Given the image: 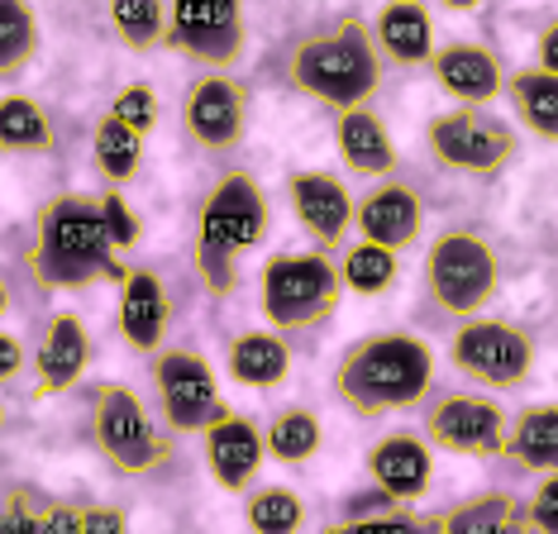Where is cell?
Masks as SVG:
<instances>
[{"label":"cell","mask_w":558,"mask_h":534,"mask_svg":"<svg viewBox=\"0 0 558 534\" xmlns=\"http://www.w3.org/2000/svg\"><path fill=\"white\" fill-rule=\"evenodd\" d=\"M335 144H339V158H344L349 172L359 177H391L397 172V138L383 120H377L367 106H353V110H339L335 120Z\"/></svg>","instance_id":"cell-22"},{"label":"cell","mask_w":558,"mask_h":534,"mask_svg":"<svg viewBox=\"0 0 558 534\" xmlns=\"http://www.w3.org/2000/svg\"><path fill=\"white\" fill-rule=\"evenodd\" d=\"M287 201H291V210H296L301 229L315 239V248H339L344 234L353 229V215H359L349 186L339 182L335 172H320V168L291 172L287 177Z\"/></svg>","instance_id":"cell-16"},{"label":"cell","mask_w":558,"mask_h":534,"mask_svg":"<svg viewBox=\"0 0 558 534\" xmlns=\"http://www.w3.org/2000/svg\"><path fill=\"white\" fill-rule=\"evenodd\" d=\"M0 144L10 153H53L58 148L53 120L44 114L39 100H29V96L0 100Z\"/></svg>","instance_id":"cell-29"},{"label":"cell","mask_w":558,"mask_h":534,"mask_svg":"<svg viewBox=\"0 0 558 534\" xmlns=\"http://www.w3.org/2000/svg\"><path fill=\"white\" fill-rule=\"evenodd\" d=\"M24 267L44 291H82L130 277L100 215V196H82V191H62L39 206L29 244H24Z\"/></svg>","instance_id":"cell-1"},{"label":"cell","mask_w":558,"mask_h":534,"mask_svg":"<svg viewBox=\"0 0 558 534\" xmlns=\"http://www.w3.org/2000/svg\"><path fill=\"white\" fill-rule=\"evenodd\" d=\"M515 120L544 144H558V72L549 68H520L506 76Z\"/></svg>","instance_id":"cell-26"},{"label":"cell","mask_w":558,"mask_h":534,"mask_svg":"<svg viewBox=\"0 0 558 534\" xmlns=\"http://www.w3.org/2000/svg\"><path fill=\"white\" fill-rule=\"evenodd\" d=\"M20 367H24V349H20V339L5 329V335H0V381H15Z\"/></svg>","instance_id":"cell-41"},{"label":"cell","mask_w":558,"mask_h":534,"mask_svg":"<svg viewBox=\"0 0 558 534\" xmlns=\"http://www.w3.org/2000/svg\"><path fill=\"white\" fill-rule=\"evenodd\" d=\"M429 381H435V349L421 335H405V329L353 339L335 363L339 401L363 420L411 411L415 401H425Z\"/></svg>","instance_id":"cell-3"},{"label":"cell","mask_w":558,"mask_h":534,"mask_svg":"<svg viewBox=\"0 0 558 534\" xmlns=\"http://www.w3.org/2000/svg\"><path fill=\"white\" fill-rule=\"evenodd\" d=\"M344 291V272L329 258V248L277 253L263 267V315L282 335H306V329L329 325Z\"/></svg>","instance_id":"cell-5"},{"label":"cell","mask_w":558,"mask_h":534,"mask_svg":"<svg viewBox=\"0 0 558 534\" xmlns=\"http://www.w3.org/2000/svg\"><path fill=\"white\" fill-rule=\"evenodd\" d=\"M154 391H158V411L162 425L172 435H206V425L225 411L220 381L215 367L192 349H162L154 353Z\"/></svg>","instance_id":"cell-11"},{"label":"cell","mask_w":558,"mask_h":534,"mask_svg":"<svg viewBox=\"0 0 558 534\" xmlns=\"http://www.w3.org/2000/svg\"><path fill=\"white\" fill-rule=\"evenodd\" d=\"M172 325V296L162 287L154 267H130L120 282V305H116V329L134 353H158Z\"/></svg>","instance_id":"cell-17"},{"label":"cell","mask_w":558,"mask_h":534,"mask_svg":"<svg viewBox=\"0 0 558 534\" xmlns=\"http://www.w3.org/2000/svg\"><path fill=\"white\" fill-rule=\"evenodd\" d=\"M100 215H106V229H110V239H116L120 253L138 244L144 224H138V210L124 201V186H106V191H100Z\"/></svg>","instance_id":"cell-36"},{"label":"cell","mask_w":558,"mask_h":534,"mask_svg":"<svg viewBox=\"0 0 558 534\" xmlns=\"http://www.w3.org/2000/svg\"><path fill=\"white\" fill-rule=\"evenodd\" d=\"M339 272H344V287L353 291V296H383V291L397 287L401 258H397V248H383V244H367V239H359V244L344 253Z\"/></svg>","instance_id":"cell-30"},{"label":"cell","mask_w":558,"mask_h":534,"mask_svg":"<svg viewBox=\"0 0 558 534\" xmlns=\"http://www.w3.org/2000/svg\"><path fill=\"white\" fill-rule=\"evenodd\" d=\"M444 534H530V506L511 491H477L439 511Z\"/></svg>","instance_id":"cell-24"},{"label":"cell","mask_w":558,"mask_h":534,"mask_svg":"<svg viewBox=\"0 0 558 534\" xmlns=\"http://www.w3.org/2000/svg\"><path fill=\"white\" fill-rule=\"evenodd\" d=\"M525 506H530V525L539 534H558V473H544V482Z\"/></svg>","instance_id":"cell-38"},{"label":"cell","mask_w":558,"mask_h":534,"mask_svg":"<svg viewBox=\"0 0 558 534\" xmlns=\"http://www.w3.org/2000/svg\"><path fill=\"white\" fill-rule=\"evenodd\" d=\"M425 144H429V158H435L444 172L492 177L520 153V134L487 106H459V110H444L429 120Z\"/></svg>","instance_id":"cell-8"},{"label":"cell","mask_w":558,"mask_h":534,"mask_svg":"<svg viewBox=\"0 0 558 534\" xmlns=\"http://www.w3.org/2000/svg\"><path fill=\"white\" fill-rule=\"evenodd\" d=\"M110 29L130 53H148V48L168 44V20L172 0H106Z\"/></svg>","instance_id":"cell-28"},{"label":"cell","mask_w":558,"mask_h":534,"mask_svg":"<svg viewBox=\"0 0 558 534\" xmlns=\"http://www.w3.org/2000/svg\"><path fill=\"white\" fill-rule=\"evenodd\" d=\"M34 48H39V24H34L29 0H0V72L5 82L24 72Z\"/></svg>","instance_id":"cell-33"},{"label":"cell","mask_w":558,"mask_h":534,"mask_svg":"<svg viewBox=\"0 0 558 534\" xmlns=\"http://www.w3.org/2000/svg\"><path fill=\"white\" fill-rule=\"evenodd\" d=\"M501 458L525 468V473H558V401L525 405V411L511 420Z\"/></svg>","instance_id":"cell-25"},{"label":"cell","mask_w":558,"mask_h":534,"mask_svg":"<svg viewBox=\"0 0 558 534\" xmlns=\"http://www.w3.org/2000/svg\"><path fill=\"white\" fill-rule=\"evenodd\" d=\"M48 506H53V496H44L29 482H10L5 511H0V534H48Z\"/></svg>","instance_id":"cell-35"},{"label":"cell","mask_w":558,"mask_h":534,"mask_svg":"<svg viewBox=\"0 0 558 534\" xmlns=\"http://www.w3.org/2000/svg\"><path fill=\"white\" fill-rule=\"evenodd\" d=\"M501 287V258L482 234L453 229L439 234L425 258V296L453 320H473Z\"/></svg>","instance_id":"cell-7"},{"label":"cell","mask_w":558,"mask_h":534,"mask_svg":"<svg viewBox=\"0 0 558 534\" xmlns=\"http://www.w3.org/2000/svg\"><path fill=\"white\" fill-rule=\"evenodd\" d=\"M244 520L253 534H296L306 525V506L291 487H258L244 501Z\"/></svg>","instance_id":"cell-32"},{"label":"cell","mask_w":558,"mask_h":534,"mask_svg":"<svg viewBox=\"0 0 558 534\" xmlns=\"http://www.w3.org/2000/svg\"><path fill=\"white\" fill-rule=\"evenodd\" d=\"M172 429L148 415L138 391L106 381L92 397V444L116 473L124 477H148L162 463H172Z\"/></svg>","instance_id":"cell-6"},{"label":"cell","mask_w":558,"mask_h":534,"mask_svg":"<svg viewBox=\"0 0 558 534\" xmlns=\"http://www.w3.org/2000/svg\"><path fill=\"white\" fill-rule=\"evenodd\" d=\"M86 534H130V515L120 506H86Z\"/></svg>","instance_id":"cell-40"},{"label":"cell","mask_w":558,"mask_h":534,"mask_svg":"<svg viewBox=\"0 0 558 534\" xmlns=\"http://www.w3.org/2000/svg\"><path fill=\"white\" fill-rule=\"evenodd\" d=\"M429 76L459 106H487V100H497L506 92L501 58L482 44H439V53L429 58Z\"/></svg>","instance_id":"cell-19"},{"label":"cell","mask_w":558,"mask_h":534,"mask_svg":"<svg viewBox=\"0 0 558 534\" xmlns=\"http://www.w3.org/2000/svg\"><path fill=\"white\" fill-rule=\"evenodd\" d=\"M225 367H230V377L239 387H253V391L282 387L291 373V343L282 329H248V335L230 339Z\"/></svg>","instance_id":"cell-23"},{"label":"cell","mask_w":558,"mask_h":534,"mask_svg":"<svg viewBox=\"0 0 558 534\" xmlns=\"http://www.w3.org/2000/svg\"><path fill=\"white\" fill-rule=\"evenodd\" d=\"M201 72H230L248 48V0H172L168 44Z\"/></svg>","instance_id":"cell-9"},{"label":"cell","mask_w":558,"mask_h":534,"mask_svg":"<svg viewBox=\"0 0 558 534\" xmlns=\"http://www.w3.org/2000/svg\"><path fill=\"white\" fill-rule=\"evenodd\" d=\"M92 367V335L72 311H58L48 320V335L39 343V359H34V397H62L82 381V373Z\"/></svg>","instance_id":"cell-20"},{"label":"cell","mask_w":558,"mask_h":534,"mask_svg":"<svg viewBox=\"0 0 558 534\" xmlns=\"http://www.w3.org/2000/svg\"><path fill=\"white\" fill-rule=\"evenodd\" d=\"M120 114L124 124H134L138 134H148L158 124V96L148 92V86H124V92L116 96V106H110Z\"/></svg>","instance_id":"cell-37"},{"label":"cell","mask_w":558,"mask_h":534,"mask_svg":"<svg viewBox=\"0 0 558 534\" xmlns=\"http://www.w3.org/2000/svg\"><path fill=\"white\" fill-rule=\"evenodd\" d=\"M353 229L367 244L383 248H411L425 229V201L421 191L401 177H377L373 186L359 196V215H353Z\"/></svg>","instance_id":"cell-14"},{"label":"cell","mask_w":558,"mask_h":534,"mask_svg":"<svg viewBox=\"0 0 558 534\" xmlns=\"http://www.w3.org/2000/svg\"><path fill=\"white\" fill-rule=\"evenodd\" d=\"M506 435H511L506 411L492 397H477V391L439 397L425 420V439L435 444V449L459 453V458H501Z\"/></svg>","instance_id":"cell-12"},{"label":"cell","mask_w":558,"mask_h":534,"mask_svg":"<svg viewBox=\"0 0 558 534\" xmlns=\"http://www.w3.org/2000/svg\"><path fill=\"white\" fill-rule=\"evenodd\" d=\"M201 444H206V468H210L215 487L234 491V496L253 487L263 458H268V435H263L248 415H239L234 405H225V411L210 420Z\"/></svg>","instance_id":"cell-15"},{"label":"cell","mask_w":558,"mask_h":534,"mask_svg":"<svg viewBox=\"0 0 558 534\" xmlns=\"http://www.w3.org/2000/svg\"><path fill=\"white\" fill-rule=\"evenodd\" d=\"M144 138L134 124H124L116 110H106L92 130V158H96V172L106 177L110 186H130L138 168H144Z\"/></svg>","instance_id":"cell-27"},{"label":"cell","mask_w":558,"mask_h":534,"mask_svg":"<svg viewBox=\"0 0 558 534\" xmlns=\"http://www.w3.org/2000/svg\"><path fill=\"white\" fill-rule=\"evenodd\" d=\"M367 477L373 487L397 506L421 501L435 482V453H429V439L421 435H387L367 449Z\"/></svg>","instance_id":"cell-18"},{"label":"cell","mask_w":558,"mask_h":534,"mask_svg":"<svg viewBox=\"0 0 558 534\" xmlns=\"http://www.w3.org/2000/svg\"><path fill=\"white\" fill-rule=\"evenodd\" d=\"M48 534H86V506L53 501L48 506Z\"/></svg>","instance_id":"cell-39"},{"label":"cell","mask_w":558,"mask_h":534,"mask_svg":"<svg viewBox=\"0 0 558 534\" xmlns=\"http://www.w3.org/2000/svg\"><path fill=\"white\" fill-rule=\"evenodd\" d=\"M373 38L391 68H429V58L439 53L425 0H387L373 20Z\"/></svg>","instance_id":"cell-21"},{"label":"cell","mask_w":558,"mask_h":534,"mask_svg":"<svg viewBox=\"0 0 558 534\" xmlns=\"http://www.w3.org/2000/svg\"><path fill=\"white\" fill-rule=\"evenodd\" d=\"M449 359L463 377H473L477 387L511 391L530 377L535 367V339L511 320H492V315H473L453 329Z\"/></svg>","instance_id":"cell-10"},{"label":"cell","mask_w":558,"mask_h":534,"mask_svg":"<svg viewBox=\"0 0 558 534\" xmlns=\"http://www.w3.org/2000/svg\"><path fill=\"white\" fill-rule=\"evenodd\" d=\"M320 444H325L320 415L306 411V405H287L268 425V453L277 463H306V458L320 453Z\"/></svg>","instance_id":"cell-31"},{"label":"cell","mask_w":558,"mask_h":534,"mask_svg":"<svg viewBox=\"0 0 558 534\" xmlns=\"http://www.w3.org/2000/svg\"><path fill=\"white\" fill-rule=\"evenodd\" d=\"M272 229V210L263 186L248 172H225L210 186L206 206L196 220V239H192V267L201 277V287L210 296H230L234 291V267L248 248H258Z\"/></svg>","instance_id":"cell-4"},{"label":"cell","mask_w":558,"mask_h":534,"mask_svg":"<svg viewBox=\"0 0 558 534\" xmlns=\"http://www.w3.org/2000/svg\"><path fill=\"white\" fill-rule=\"evenodd\" d=\"M186 138L206 153H234L248 134V92L230 72H201L182 96Z\"/></svg>","instance_id":"cell-13"},{"label":"cell","mask_w":558,"mask_h":534,"mask_svg":"<svg viewBox=\"0 0 558 534\" xmlns=\"http://www.w3.org/2000/svg\"><path fill=\"white\" fill-rule=\"evenodd\" d=\"M320 534H444L439 515H421L411 506H387L377 515H353L339 525H325Z\"/></svg>","instance_id":"cell-34"},{"label":"cell","mask_w":558,"mask_h":534,"mask_svg":"<svg viewBox=\"0 0 558 534\" xmlns=\"http://www.w3.org/2000/svg\"><path fill=\"white\" fill-rule=\"evenodd\" d=\"M383 68L387 58L373 38V24H363L359 15L335 20L329 29L301 34L282 58V76L291 92H301L335 114L367 106L383 86Z\"/></svg>","instance_id":"cell-2"},{"label":"cell","mask_w":558,"mask_h":534,"mask_svg":"<svg viewBox=\"0 0 558 534\" xmlns=\"http://www.w3.org/2000/svg\"><path fill=\"white\" fill-rule=\"evenodd\" d=\"M439 5H444V10H453V15H473L482 0H439Z\"/></svg>","instance_id":"cell-43"},{"label":"cell","mask_w":558,"mask_h":534,"mask_svg":"<svg viewBox=\"0 0 558 534\" xmlns=\"http://www.w3.org/2000/svg\"><path fill=\"white\" fill-rule=\"evenodd\" d=\"M535 68L558 72V20H554V24H544L539 38H535Z\"/></svg>","instance_id":"cell-42"}]
</instances>
